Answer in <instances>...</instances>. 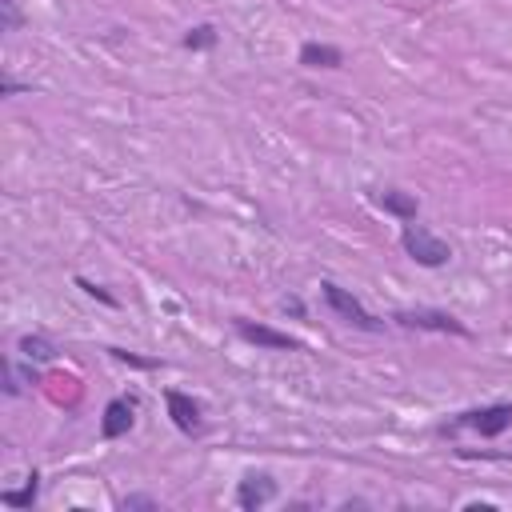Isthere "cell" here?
Returning a JSON list of instances; mask_svg holds the SVG:
<instances>
[{
	"mask_svg": "<svg viewBox=\"0 0 512 512\" xmlns=\"http://www.w3.org/2000/svg\"><path fill=\"white\" fill-rule=\"evenodd\" d=\"M76 284H80V288H84V292H88L92 300H100V304H108V308H116V296H112L108 288H100V284H92L88 276H76Z\"/></svg>",
	"mask_w": 512,
	"mask_h": 512,
	"instance_id": "cell-15",
	"label": "cell"
},
{
	"mask_svg": "<svg viewBox=\"0 0 512 512\" xmlns=\"http://www.w3.org/2000/svg\"><path fill=\"white\" fill-rule=\"evenodd\" d=\"M24 28V12L16 0H0V32H20Z\"/></svg>",
	"mask_w": 512,
	"mask_h": 512,
	"instance_id": "cell-14",
	"label": "cell"
},
{
	"mask_svg": "<svg viewBox=\"0 0 512 512\" xmlns=\"http://www.w3.org/2000/svg\"><path fill=\"white\" fill-rule=\"evenodd\" d=\"M36 496H40V472L32 468L28 472V480H24V488H8V492H0V504H8V508H32L36 504Z\"/></svg>",
	"mask_w": 512,
	"mask_h": 512,
	"instance_id": "cell-12",
	"label": "cell"
},
{
	"mask_svg": "<svg viewBox=\"0 0 512 512\" xmlns=\"http://www.w3.org/2000/svg\"><path fill=\"white\" fill-rule=\"evenodd\" d=\"M508 424H512V404H484V408H468V412H460V416H456L452 424H444L440 432H448V428H452V432H456V428H476L480 436L492 440V436H500Z\"/></svg>",
	"mask_w": 512,
	"mask_h": 512,
	"instance_id": "cell-3",
	"label": "cell"
},
{
	"mask_svg": "<svg viewBox=\"0 0 512 512\" xmlns=\"http://www.w3.org/2000/svg\"><path fill=\"white\" fill-rule=\"evenodd\" d=\"M20 356L28 360V364H48V360H56V344L48 340V336H40V332H28V336H20Z\"/></svg>",
	"mask_w": 512,
	"mask_h": 512,
	"instance_id": "cell-11",
	"label": "cell"
},
{
	"mask_svg": "<svg viewBox=\"0 0 512 512\" xmlns=\"http://www.w3.org/2000/svg\"><path fill=\"white\" fill-rule=\"evenodd\" d=\"M32 84H20V80H12V76H4L0 80V96H16V92H28Z\"/></svg>",
	"mask_w": 512,
	"mask_h": 512,
	"instance_id": "cell-17",
	"label": "cell"
},
{
	"mask_svg": "<svg viewBox=\"0 0 512 512\" xmlns=\"http://www.w3.org/2000/svg\"><path fill=\"white\" fill-rule=\"evenodd\" d=\"M320 296H324V304H328L344 324H352V328H360V332H384V320H376V316H372L348 288L324 280V284H320Z\"/></svg>",
	"mask_w": 512,
	"mask_h": 512,
	"instance_id": "cell-2",
	"label": "cell"
},
{
	"mask_svg": "<svg viewBox=\"0 0 512 512\" xmlns=\"http://www.w3.org/2000/svg\"><path fill=\"white\" fill-rule=\"evenodd\" d=\"M236 336L248 340V344H256V348H272V352H300L304 348L296 336L276 332L268 324H252V320H236Z\"/></svg>",
	"mask_w": 512,
	"mask_h": 512,
	"instance_id": "cell-6",
	"label": "cell"
},
{
	"mask_svg": "<svg viewBox=\"0 0 512 512\" xmlns=\"http://www.w3.org/2000/svg\"><path fill=\"white\" fill-rule=\"evenodd\" d=\"M392 320H396V324H404V328H428V332H452V336H468V328H464L456 316L440 312V308H404V312H396Z\"/></svg>",
	"mask_w": 512,
	"mask_h": 512,
	"instance_id": "cell-4",
	"label": "cell"
},
{
	"mask_svg": "<svg viewBox=\"0 0 512 512\" xmlns=\"http://www.w3.org/2000/svg\"><path fill=\"white\" fill-rule=\"evenodd\" d=\"M120 508H124V512H132V508H160V504H156V496L136 492V496H124V500H120Z\"/></svg>",
	"mask_w": 512,
	"mask_h": 512,
	"instance_id": "cell-16",
	"label": "cell"
},
{
	"mask_svg": "<svg viewBox=\"0 0 512 512\" xmlns=\"http://www.w3.org/2000/svg\"><path fill=\"white\" fill-rule=\"evenodd\" d=\"M132 424H136V400H132V396H116V400L104 404V416H100V436H104V440L128 436Z\"/></svg>",
	"mask_w": 512,
	"mask_h": 512,
	"instance_id": "cell-8",
	"label": "cell"
},
{
	"mask_svg": "<svg viewBox=\"0 0 512 512\" xmlns=\"http://www.w3.org/2000/svg\"><path fill=\"white\" fill-rule=\"evenodd\" d=\"M164 404H168V416H172V424L184 432V436H196L200 428H204V408L188 396V392H180V388H168L164 392Z\"/></svg>",
	"mask_w": 512,
	"mask_h": 512,
	"instance_id": "cell-7",
	"label": "cell"
},
{
	"mask_svg": "<svg viewBox=\"0 0 512 512\" xmlns=\"http://www.w3.org/2000/svg\"><path fill=\"white\" fill-rule=\"evenodd\" d=\"M276 500V480L268 472H244V480L236 484V508L244 512H260L264 504Z\"/></svg>",
	"mask_w": 512,
	"mask_h": 512,
	"instance_id": "cell-5",
	"label": "cell"
},
{
	"mask_svg": "<svg viewBox=\"0 0 512 512\" xmlns=\"http://www.w3.org/2000/svg\"><path fill=\"white\" fill-rule=\"evenodd\" d=\"M400 248H404L420 268H444V264L452 260V244L440 240L432 228H424V224H416V220L404 224V232H400Z\"/></svg>",
	"mask_w": 512,
	"mask_h": 512,
	"instance_id": "cell-1",
	"label": "cell"
},
{
	"mask_svg": "<svg viewBox=\"0 0 512 512\" xmlns=\"http://www.w3.org/2000/svg\"><path fill=\"white\" fill-rule=\"evenodd\" d=\"M216 40H220V32H216V24H196V28H188L184 32V48L188 52H208V48H216Z\"/></svg>",
	"mask_w": 512,
	"mask_h": 512,
	"instance_id": "cell-13",
	"label": "cell"
},
{
	"mask_svg": "<svg viewBox=\"0 0 512 512\" xmlns=\"http://www.w3.org/2000/svg\"><path fill=\"white\" fill-rule=\"evenodd\" d=\"M300 64L304 68H340L344 52L336 44H320V40H304L300 44Z\"/></svg>",
	"mask_w": 512,
	"mask_h": 512,
	"instance_id": "cell-10",
	"label": "cell"
},
{
	"mask_svg": "<svg viewBox=\"0 0 512 512\" xmlns=\"http://www.w3.org/2000/svg\"><path fill=\"white\" fill-rule=\"evenodd\" d=\"M372 200H376V208H384L388 216H396V220H416V212H420V200L412 196V192H400V188H384V192H372Z\"/></svg>",
	"mask_w": 512,
	"mask_h": 512,
	"instance_id": "cell-9",
	"label": "cell"
}]
</instances>
